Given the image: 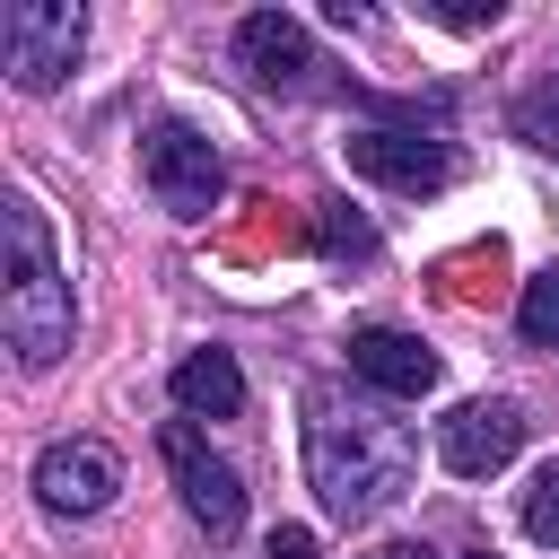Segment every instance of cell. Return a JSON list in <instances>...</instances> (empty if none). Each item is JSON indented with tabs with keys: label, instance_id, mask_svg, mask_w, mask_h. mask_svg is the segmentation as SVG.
I'll return each instance as SVG.
<instances>
[{
	"label": "cell",
	"instance_id": "cell-1",
	"mask_svg": "<svg viewBox=\"0 0 559 559\" xmlns=\"http://www.w3.org/2000/svg\"><path fill=\"white\" fill-rule=\"evenodd\" d=\"M419 472V437L367 402H341V393H314L306 402V480L323 498L332 524H367L384 515Z\"/></svg>",
	"mask_w": 559,
	"mask_h": 559
},
{
	"label": "cell",
	"instance_id": "cell-2",
	"mask_svg": "<svg viewBox=\"0 0 559 559\" xmlns=\"http://www.w3.org/2000/svg\"><path fill=\"white\" fill-rule=\"evenodd\" d=\"M70 323H79V306L52 262V227L26 192H9V210H0V332L26 367H52L70 349Z\"/></svg>",
	"mask_w": 559,
	"mask_h": 559
},
{
	"label": "cell",
	"instance_id": "cell-3",
	"mask_svg": "<svg viewBox=\"0 0 559 559\" xmlns=\"http://www.w3.org/2000/svg\"><path fill=\"white\" fill-rule=\"evenodd\" d=\"M79 44H87V17H79L70 0H9V9H0V70H9L26 96L61 87L70 61H79Z\"/></svg>",
	"mask_w": 559,
	"mask_h": 559
},
{
	"label": "cell",
	"instance_id": "cell-4",
	"mask_svg": "<svg viewBox=\"0 0 559 559\" xmlns=\"http://www.w3.org/2000/svg\"><path fill=\"white\" fill-rule=\"evenodd\" d=\"M140 175H148V192H157L175 218H210V210H218V192H227L218 140H210V131H192V122H157V131L140 140Z\"/></svg>",
	"mask_w": 559,
	"mask_h": 559
},
{
	"label": "cell",
	"instance_id": "cell-5",
	"mask_svg": "<svg viewBox=\"0 0 559 559\" xmlns=\"http://www.w3.org/2000/svg\"><path fill=\"white\" fill-rule=\"evenodd\" d=\"M157 454H166V472H175L183 515H192L210 542H236V533H245V489H236V472L210 454V437H201L192 419H166V428H157Z\"/></svg>",
	"mask_w": 559,
	"mask_h": 559
},
{
	"label": "cell",
	"instance_id": "cell-6",
	"mask_svg": "<svg viewBox=\"0 0 559 559\" xmlns=\"http://www.w3.org/2000/svg\"><path fill=\"white\" fill-rule=\"evenodd\" d=\"M341 148H349L358 175H376L384 192H411V201H428V192L454 183V148H445L437 131H419V122H367V131H349Z\"/></svg>",
	"mask_w": 559,
	"mask_h": 559
},
{
	"label": "cell",
	"instance_id": "cell-7",
	"mask_svg": "<svg viewBox=\"0 0 559 559\" xmlns=\"http://www.w3.org/2000/svg\"><path fill=\"white\" fill-rule=\"evenodd\" d=\"M515 445H524V411H515V402H463V411H445V428H437V454H445L454 480L507 472Z\"/></svg>",
	"mask_w": 559,
	"mask_h": 559
},
{
	"label": "cell",
	"instance_id": "cell-8",
	"mask_svg": "<svg viewBox=\"0 0 559 559\" xmlns=\"http://www.w3.org/2000/svg\"><path fill=\"white\" fill-rule=\"evenodd\" d=\"M114 489H122V463L96 437H61L35 454V498L52 515H96V507H114Z\"/></svg>",
	"mask_w": 559,
	"mask_h": 559
},
{
	"label": "cell",
	"instance_id": "cell-9",
	"mask_svg": "<svg viewBox=\"0 0 559 559\" xmlns=\"http://www.w3.org/2000/svg\"><path fill=\"white\" fill-rule=\"evenodd\" d=\"M349 376H367V384L393 393V402H419V393L437 384V349H428L419 332H402V323H358V332H349Z\"/></svg>",
	"mask_w": 559,
	"mask_h": 559
},
{
	"label": "cell",
	"instance_id": "cell-10",
	"mask_svg": "<svg viewBox=\"0 0 559 559\" xmlns=\"http://www.w3.org/2000/svg\"><path fill=\"white\" fill-rule=\"evenodd\" d=\"M236 52H245V70H253L262 87H280V96H297V87L314 79V44H306V26H297L288 9H253V17L236 26Z\"/></svg>",
	"mask_w": 559,
	"mask_h": 559
},
{
	"label": "cell",
	"instance_id": "cell-11",
	"mask_svg": "<svg viewBox=\"0 0 559 559\" xmlns=\"http://www.w3.org/2000/svg\"><path fill=\"white\" fill-rule=\"evenodd\" d=\"M175 402H183L192 419H236V411H245V367H236L227 349H192V358L175 367Z\"/></svg>",
	"mask_w": 559,
	"mask_h": 559
},
{
	"label": "cell",
	"instance_id": "cell-12",
	"mask_svg": "<svg viewBox=\"0 0 559 559\" xmlns=\"http://www.w3.org/2000/svg\"><path fill=\"white\" fill-rule=\"evenodd\" d=\"M515 332H524L533 349H559V262L524 280V306H515Z\"/></svg>",
	"mask_w": 559,
	"mask_h": 559
},
{
	"label": "cell",
	"instance_id": "cell-13",
	"mask_svg": "<svg viewBox=\"0 0 559 559\" xmlns=\"http://www.w3.org/2000/svg\"><path fill=\"white\" fill-rule=\"evenodd\" d=\"M515 131H524L533 148H550V157H559V70H550L533 96H515Z\"/></svg>",
	"mask_w": 559,
	"mask_h": 559
},
{
	"label": "cell",
	"instance_id": "cell-14",
	"mask_svg": "<svg viewBox=\"0 0 559 559\" xmlns=\"http://www.w3.org/2000/svg\"><path fill=\"white\" fill-rule=\"evenodd\" d=\"M524 533H533V542H559V463L533 472V489H524Z\"/></svg>",
	"mask_w": 559,
	"mask_h": 559
},
{
	"label": "cell",
	"instance_id": "cell-15",
	"mask_svg": "<svg viewBox=\"0 0 559 559\" xmlns=\"http://www.w3.org/2000/svg\"><path fill=\"white\" fill-rule=\"evenodd\" d=\"M332 218H323V236H332V253H376V236L358 227V218H341V201H323Z\"/></svg>",
	"mask_w": 559,
	"mask_h": 559
},
{
	"label": "cell",
	"instance_id": "cell-16",
	"mask_svg": "<svg viewBox=\"0 0 559 559\" xmlns=\"http://www.w3.org/2000/svg\"><path fill=\"white\" fill-rule=\"evenodd\" d=\"M306 550H314V533H306V524H280V533L262 542V559H306Z\"/></svg>",
	"mask_w": 559,
	"mask_h": 559
},
{
	"label": "cell",
	"instance_id": "cell-17",
	"mask_svg": "<svg viewBox=\"0 0 559 559\" xmlns=\"http://www.w3.org/2000/svg\"><path fill=\"white\" fill-rule=\"evenodd\" d=\"M367 559H437V550H419V542H384V550H367Z\"/></svg>",
	"mask_w": 559,
	"mask_h": 559
},
{
	"label": "cell",
	"instance_id": "cell-18",
	"mask_svg": "<svg viewBox=\"0 0 559 559\" xmlns=\"http://www.w3.org/2000/svg\"><path fill=\"white\" fill-rule=\"evenodd\" d=\"M472 559H489V550H472Z\"/></svg>",
	"mask_w": 559,
	"mask_h": 559
}]
</instances>
